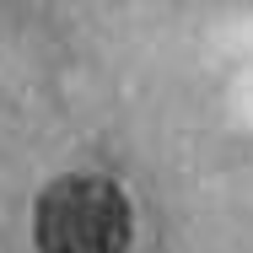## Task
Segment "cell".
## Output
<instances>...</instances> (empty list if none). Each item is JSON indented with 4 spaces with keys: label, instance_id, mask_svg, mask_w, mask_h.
<instances>
[{
    "label": "cell",
    "instance_id": "6da1fadb",
    "mask_svg": "<svg viewBox=\"0 0 253 253\" xmlns=\"http://www.w3.org/2000/svg\"><path fill=\"white\" fill-rule=\"evenodd\" d=\"M38 253H124L129 248V200L108 178H54L33 210Z\"/></svg>",
    "mask_w": 253,
    "mask_h": 253
}]
</instances>
